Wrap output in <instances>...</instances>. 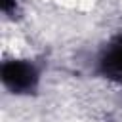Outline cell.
I'll use <instances>...</instances> for the list:
<instances>
[{"label":"cell","mask_w":122,"mask_h":122,"mask_svg":"<svg viewBox=\"0 0 122 122\" xmlns=\"http://www.w3.org/2000/svg\"><path fill=\"white\" fill-rule=\"evenodd\" d=\"M4 86L11 93H30L38 86V71L32 63L23 59H11L2 65L0 71Z\"/></svg>","instance_id":"obj_1"},{"label":"cell","mask_w":122,"mask_h":122,"mask_svg":"<svg viewBox=\"0 0 122 122\" xmlns=\"http://www.w3.org/2000/svg\"><path fill=\"white\" fill-rule=\"evenodd\" d=\"M99 67H101L103 74L122 82V36L114 38L107 46V50L103 51V55L99 59Z\"/></svg>","instance_id":"obj_2"},{"label":"cell","mask_w":122,"mask_h":122,"mask_svg":"<svg viewBox=\"0 0 122 122\" xmlns=\"http://www.w3.org/2000/svg\"><path fill=\"white\" fill-rule=\"evenodd\" d=\"M2 11H10L11 8H15V0H0Z\"/></svg>","instance_id":"obj_3"}]
</instances>
